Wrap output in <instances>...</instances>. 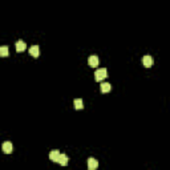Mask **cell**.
<instances>
[{
  "mask_svg": "<svg viewBox=\"0 0 170 170\" xmlns=\"http://www.w3.org/2000/svg\"><path fill=\"white\" fill-rule=\"evenodd\" d=\"M106 77H108V70H106V68H100V69L96 70V73H95L96 81H102V80L106 79Z\"/></svg>",
  "mask_w": 170,
  "mask_h": 170,
  "instance_id": "1",
  "label": "cell"
},
{
  "mask_svg": "<svg viewBox=\"0 0 170 170\" xmlns=\"http://www.w3.org/2000/svg\"><path fill=\"white\" fill-rule=\"evenodd\" d=\"M98 167V162H97V160H95L93 157H91L88 160V169L89 170H96Z\"/></svg>",
  "mask_w": 170,
  "mask_h": 170,
  "instance_id": "2",
  "label": "cell"
},
{
  "mask_svg": "<svg viewBox=\"0 0 170 170\" xmlns=\"http://www.w3.org/2000/svg\"><path fill=\"white\" fill-rule=\"evenodd\" d=\"M60 151H57V150H53V151H50L49 153V160L50 161H53V162H59V158H60Z\"/></svg>",
  "mask_w": 170,
  "mask_h": 170,
  "instance_id": "3",
  "label": "cell"
},
{
  "mask_svg": "<svg viewBox=\"0 0 170 170\" xmlns=\"http://www.w3.org/2000/svg\"><path fill=\"white\" fill-rule=\"evenodd\" d=\"M142 64H144L146 68H150V66L153 65V57L151 56H144V59H142Z\"/></svg>",
  "mask_w": 170,
  "mask_h": 170,
  "instance_id": "4",
  "label": "cell"
},
{
  "mask_svg": "<svg viewBox=\"0 0 170 170\" xmlns=\"http://www.w3.org/2000/svg\"><path fill=\"white\" fill-rule=\"evenodd\" d=\"M12 150H13V146H12V144L11 142H4L3 144V151L4 153H7V154H10V153H12Z\"/></svg>",
  "mask_w": 170,
  "mask_h": 170,
  "instance_id": "5",
  "label": "cell"
},
{
  "mask_svg": "<svg viewBox=\"0 0 170 170\" xmlns=\"http://www.w3.org/2000/svg\"><path fill=\"white\" fill-rule=\"evenodd\" d=\"M88 64L92 66V68H96V66L98 65V57L97 56H89Z\"/></svg>",
  "mask_w": 170,
  "mask_h": 170,
  "instance_id": "6",
  "label": "cell"
},
{
  "mask_svg": "<svg viewBox=\"0 0 170 170\" xmlns=\"http://www.w3.org/2000/svg\"><path fill=\"white\" fill-rule=\"evenodd\" d=\"M15 47H16V50H17V52H23V50L27 48V44H25L23 40H19V41H16Z\"/></svg>",
  "mask_w": 170,
  "mask_h": 170,
  "instance_id": "7",
  "label": "cell"
},
{
  "mask_svg": "<svg viewBox=\"0 0 170 170\" xmlns=\"http://www.w3.org/2000/svg\"><path fill=\"white\" fill-rule=\"evenodd\" d=\"M29 53H31V56H33V57H39L40 48H39L37 45H32V47L29 48Z\"/></svg>",
  "mask_w": 170,
  "mask_h": 170,
  "instance_id": "8",
  "label": "cell"
},
{
  "mask_svg": "<svg viewBox=\"0 0 170 170\" xmlns=\"http://www.w3.org/2000/svg\"><path fill=\"white\" fill-rule=\"evenodd\" d=\"M100 89H101L102 93H108V92H110V89H112V85H110L109 82H102L101 86H100Z\"/></svg>",
  "mask_w": 170,
  "mask_h": 170,
  "instance_id": "9",
  "label": "cell"
},
{
  "mask_svg": "<svg viewBox=\"0 0 170 170\" xmlns=\"http://www.w3.org/2000/svg\"><path fill=\"white\" fill-rule=\"evenodd\" d=\"M73 105H75V109H77V110H80V109H82V100L81 98H76L75 101H73Z\"/></svg>",
  "mask_w": 170,
  "mask_h": 170,
  "instance_id": "10",
  "label": "cell"
},
{
  "mask_svg": "<svg viewBox=\"0 0 170 170\" xmlns=\"http://www.w3.org/2000/svg\"><path fill=\"white\" fill-rule=\"evenodd\" d=\"M59 164L63 165V166L68 165V157H66L65 154H60V158H59Z\"/></svg>",
  "mask_w": 170,
  "mask_h": 170,
  "instance_id": "11",
  "label": "cell"
},
{
  "mask_svg": "<svg viewBox=\"0 0 170 170\" xmlns=\"http://www.w3.org/2000/svg\"><path fill=\"white\" fill-rule=\"evenodd\" d=\"M0 56H3V57H6V56H8V47H1L0 48Z\"/></svg>",
  "mask_w": 170,
  "mask_h": 170,
  "instance_id": "12",
  "label": "cell"
}]
</instances>
